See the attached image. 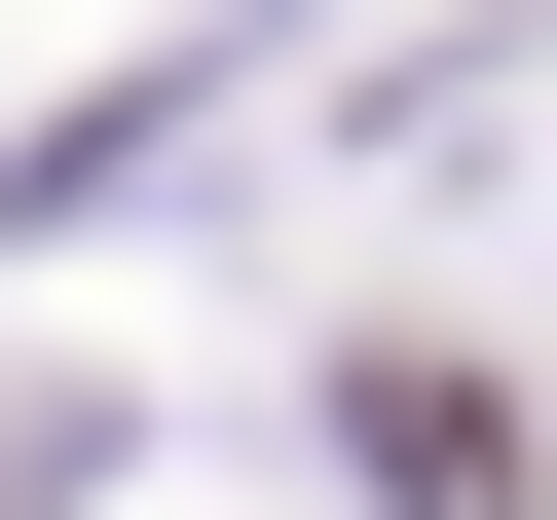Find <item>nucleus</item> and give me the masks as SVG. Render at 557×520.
Wrapping results in <instances>:
<instances>
[{"instance_id": "f257e3e1", "label": "nucleus", "mask_w": 557, "mask_h": 520, "mask_svg": "<svg viewBox=\"0 0 557 520\" xmlns=\"http://www.w3.org/2000/svg\"><path fill=\"white\" fill-rule=\"evenodd\" d=\"M335 446H372V483H409V520H520V409H483V372H446V335H372V372H335Z\"/></svg>"}]
</instances>
